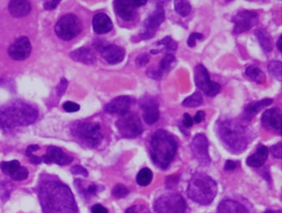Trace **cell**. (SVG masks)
Masks as SVG:
<instances>
[{
    "label": "cell",
    "instance_id": "ac0fdd59",
    "mask_svg": "<svg viewBox=\"0 0 282 213\" xmlns=\"http://www.w3.org/2000/svg\"><path fill=\"white\" fill-rule=\"evenodd\" d=\"M261 122L263 127L268 130L282 133V112L279 108L269 109L263 112Z\"/></svg>",
    "mask_w": 282,
    "mask_h": 213
},
{
    "label": "cell",
    "instance_id": "d6986e66",
    "mask_svg": "<svg viewBox=\"0 0 282 213\" xmlns=\"http://www.w3.org/2000/svg\"><path fill=\"white\" fill-rule=\"evenodd\" d=\"M132 100L128 96H119L105 105V111L108 114L122 116L129 112Z\"/></svg>",
    "mask_w": 282,
    "mask_h": 213
},
{
    "label": "cell",
    "instance_id": "e575fe53",
    "mask_svg": "<svg viewBox=\"0 0 282 213\" xmlns=\"http://www.w3.org/2000/svg\"><path fill=\"white\" fill-rule=\"evenodd\" d=\"M104 189V186L101 185H96V184H91L87 185L86 188L78 189L80 193H83V196L86 198L92 197L98 194V192Z\"/></svg>",
    "mask_w": 282,
    "mask_h": 213
},
{
    "label": "cell",
    "instance_id": "277c9868",
    "mask_svg": "<svg viewBox=\"0 0 282 213\" xmlns=\"http://www.w3.org/2000/svg\"><path fill=\"white\" fill-rule=\"evenodd\" d=\"M177 151V142L173 135L164 129L156 131L150 142V156L159 168H168Z\"/></svg>",
    "mask_w": 282,
    "mask_h": 213
},
{
    "label": "cell",
    "instance_id": "f35d334b",
    "mask_svg": "<svg viewBox=\"0 0 282 213\" xmlns=\"http://www.w3.org/2000/svg\"><path fill=\"white\" fill-rule=\"evenodd\" d=\"M203 36L202 33L194 32V33H192V34L189 36L188 40H187V45H188V46L191 47V48H193V47H194V46L196 45V40H201V39H203Z\"/></svg>",
    "mask_w": 282,
    "mask_h": 213
},
{
    "label": "cell",
    "instance_id": "ab89813d",
    "mask_svg": "<svg viewBox=\"0 0 282 213\" xmlns=\"http://www.w3.org/2000/svg\"><path fill=\"white\" fill-rule=\"evenodd\" d=\"M63 109L66 112H76L80 110V105L72 101H67L63 105Z\"/></svg>",
    "mask_w": 282,
    "mask_h": 213
},
{
    "label": "cell",
    "instance_id": "6da1fadb",
    "mask_svg": "<svg viewBox=\"0 0 282 213\" xmlns=\"http://www.w3.org/2000/svg\"><path fill=\"white\" fill-rule=\"evenodd\" d=\"M38 195L43 213H78L73 194L61 182L46 179L38 185Z\"/></svg>",
    "mask_w": 282,
    "mask_h": 213
},
{
    "label": "cell",
    "instance_id": "8d00e7d4",
    "mask_svg": "<svg viewBox=\"0 0 282 213\" xmlns=\"http://www.w3.org/2000/svg\"><path fill=\"white\" fill-rule=\"evenodd\" d=\"M112 194H113L114 197L121 199V198L126 197L127 194H129V190L125 185H115L114 188L113 189Z\"/></svg>",
    "mask_w": 282,
    "mask_h": 213
},
{
    "label": "cell",
    "instance_id": "bcb514c9",
    "mask_svg": "<svg viewBox=\"0 0 282 213\" xmlns=\"http://www.w3.org/2000/svg\"><path fill=\"white\" fill-rule=\"evenodd\" d=\"M60 1H47L43 3V7L46 10H52L56 9V7L60 4Z\"/></svg>",
    "mask_w": 282,
    "mask_h": 213
},
{
    "label": "cell",
    "instance_id": "d4e9b609",
    "mask_svg": "<svg viewBox=\"0 0 282 213\" xmlns=\"http://www.w3.org/2000/svg\"><path fill=\"white\" fill-rule=\"evenodd\" d=\"M273 99H264L260 101L253 102L247 105L244 110V119L247 121H251L253 118L259 113L263 108L271 105Z\"/></svg>",
    "mask_w": 282,
    "mask_h": 213
},
{
    "label": "cell",
    "instance_id": "f546056e",
    "mask_svg": "<svg viewBox=\"0 0 282 213\" xmlns=\"http://www.w3.org/2000/svg\"><path fill=\"white\" fill-rule=\"evenodd\" d=\"M22 166L18 161H10V162H3L0 163V169L2 172L10 176V178L16 173Z\"/></svg>",
    "mask_w": 282,
    "mask_h": 213
},
{
    "label": "cell",
    "instance_id": "836d02e7",
    "mask_svg": "<svg viewBox=\"0 0 282 213\" xmlns=\"http://www.w3.org/2000/svg\"><path fill=\"white\" fill-rule=\"evenodd\" d=\"M282 63L279 61H270L268 65V71L271 76L279 82H282Z\"/></svg>",
    "mask_w": 282,
    "mask_h": 213
},
{
    "label": "cell",
    "instance_id": "cb8c5ba5",
    "mask_svg": "<svg viewBox=\"0 0 282 213\" xmlns=\"http://www.w3.org/2000/svg\"><path fill=\"white\" fill-rule=\"evenodd\" d=\"M269 156V150L264 145H260L257 149V151L254 155L249 156L247 159V166L251 167L258 168L265 163Z\"/></svg>",
    "mask_w": 282,
    "mask_h": 213
},
{
    "label": "cell",
    "instance_id": "1f68e13d",
    "mask_svg": "<svg viewBox=\"0 0 282 213\" xmlns=\"http://www.w3.org/2000/svg\"><path fill=\"white\" fill-rule=\"evenodd\" d=\"M174 10L177 13L179 16L182 17H186L190 14L192 10V6L188 1H182V0H177L174 1Z\"/></svg>",
    "mask_w": 282,
    "mask_h": 213
},
{
    "label": "cell",
    "instance_id": "7bdbcfd3",
    "mask_svg": "<svg viewBox=\"0 0 282 213\" xmlns=\"http://www.w3.org/2000/svg\"><path fill=\"white\" fill-rule=\"evenodd\" d=\"M71 173L73 175H81L83 177H87L88 176V172L87 171L86 169L81 166H75L71 168Z\"/></svg>",
    "mask_w": 282,
    "mask_h": 213
},
{
    "label": "cell",
    "instance_id": "2e32d148",
    "mask_svg": "<svg viewBox=\"0 0 282 213\" xmlns=\"http://www.w3.org/2000/svg\"><path fill=\"white\" fill-rule=\"evenodd\" d=\"M31 52H32V45L28 38L25 37H21L16 39L9 48V54L15 61L25 60L29 57Z\"/></svg>",
    "mask_w": 282,
    "mask_h": 213
},
{
    "label": "cell",
    "instance_id": "9f6ffc18",
    "mask_svg": "<svg viewBox=\"0 0 282 213\" xmlns=\"http://www.w3.org/2000/svg\"><path fill=\"white\" fill-rule=\"evenodd\" d=\"M277 212H266L265 213H276Z\"/></svg>",
    "mask_w": 282,
    "mask_h": 213
},
{
    "label": "cell",
    "instance_id": "ffe728a7",
    "mask_svg": "<svg viewBox=\"0 0 282 213\" xmlns=\"http://www.w3.org/2000/svg\"><path fill=\"white\" fill-rule=\"evenodd\" d=\"M102 56L110 65H116L123 61L126 56V51L118 45H105L101 49Z\"/></svg>",
    "mask_w": 282,
    "mask_h": 213
},
{
    "label": "cell",
    "instance_id": "83f0119b",
    "mask_svg": "<svg viewBox=\"0 0 282 213\" xmlns=\"http://www.w3.org/2000/svg\"><path fill=\"white\" fill-rule=\"evenodd\" d=\"M255 36L264 52L269 53L273 50V41L270 33L264 29H259L255 32Z\"/></svg>",
    "mask_w": 282,
    "mask_h": 213
},
{
    "label": "cell",
    "instance_id": "ba28073f",
    "mask_svg": "<svg viewBox=\"0 0 282 213\" xmlns=\"http://www.w3.org/2000/svg\"><path fill=\"white\" fill-rule=\"evenodd\" d=\"M156 213H187V203L183 197L175 193L162 194L154 202Z\"/></svg>",
    "mask_w": 282,
    "mask_h": 213
},
{
    "label": "cell",
    "instance_id": "d590c367",
    "mask_svg": "<svg viewBox=\"0 0 282 213\" xmlns=\"http://www.w3.org/2000/svg\"><path fill=\"white\" fill-rule=\"evenodd\" d=\"M156 45L165 46V48H166L167 50L170 51H175L178 48L177 43H175V42L172 39V37H170V36H167V37H165V38H163L162 40L158 42V43L156 44Z\"/></svg>",
    "mask_w": 282,
    "mask_h": 213
},
{
    "label": "cell",
    "instance_id": "7402d4cb",
    "mask_svg": "<svg viewBox=\"0 0 282 213\" xmlns=\"http://www.w3.org/2000/svg\"><path fill=\"white\" fill-rule=\"evenodd\" d=\"M93 31L97 34H105L110 32L113 28V23L111 19L105 13H98L92 19Z\"/></svg>",
    "mask_w": 282,
    "mask_h": 213
},
{
    "label": "cell",
    "instance_id": "8992f818",
    "mask_svg": "<svg viewBox=\"0 0 282 213\" xmlns=\"http://www.w3.org/2000/svg\"><path fill=\"white\" fill-rule=\"evenodd\" d=\"M71 132L74 137L77 139L80 143L90 148H97L101 143L104 138L101 127L95 123H78L72 127Z\"/></svg>",
    "mask_w": 282,
    "mask_h": 213
},
{
    "label": "cell",
    "instance_id": "603a6c76",
    "mask_svg": "<svg viewBox=\"0 0 282 213\" xmlns=\"http://www.w3.org/2000/svg\"><path fill=\"white\" fill-rule=\"evenodd\" d=\"M10 14L15 17H24L27 16L32 10V5L25 0H12L9 3Z\"/></svg>",
    "mask_w": 282,
    "mask_h": 213
},
{
    "label": "cell",
    "instance_id": "e0dca14e",
    "mask_svg": "<svg viewBox=\"0 0 282 213\" xmlns=\"http://www.w3.org/2000/svg\"><path fill=\"white\" fill-rule=\"evenodd\" d=\"M42 162L46 164L55 163L57 165H69L73 162V157L67 155L61 150V148L56 146H49L47 149L46 155L42 156Z\"/></svg>",
    "mask_w": 282,
    "mask_h": 213
},
{
    "label": "cell",
    "instance_id": "4dcf8cb0",
    "mask_svg": "<svg viewBox=\"0 0 282 213\" xmlns=\"http://www.w3.org/2000/svg\"><path fill=\"white\" fill-rule=\"evenodd\" d=\"M152 172L149 168H143L140 170L136 175V183L140 186H148L152 182Z\"/></svg>",
    "mask_w": 282,
    "mask_h": 213
},
{
    "label": "cell",
    "instance_id": "f6af8a7d",
    "mask_svg": "<svg viewBox=\"0 0 282 213\" xmlns=\"http://www.w3.org/2000/svg\"><path fill=\"white\" fill-rule=\"evenodd\" d=\"M67 83L66 80L65 79V78H62L61 81V83L59 84V86H58L57 89H56V91H57V95L59 97H61V96L63 95L65 91V89H66Z\"/></svg>",
    "mask_w": 282,
    "mask_h": 213
},
{
    "label": "cell",
    "instance_id": "f907efd6",
    "mask_svg": "<svg viewBox=\"0 0 282 213\" xmlns=\"http://www.w3.org/2000/svg\"><path fill=\"white\" fill-rule=\"evenodd\" d=\"M38 150H39V146H38V145H37V144H32V145L27 147L26 151H25V155H26V156L28 157L29 156L32 155L33 152L38 151Z\"/></svg>",
    "mask_w": 282,
    "mask_h": 213
},
{
    "label": "cell",
    "instance_id": "5b68a950",
    "mask_svg": "<svg viewBox=\"0 0 282 213\" xmlns=\"http://www.w3.org/2000/svg\"><path fill=\"white\" fill-rule=\"evenodd\" d=\"M217 184L209 176L197 172L191 178L187 195L192 201L200 205H209L213 202L217 194Z\"/></svg>",
    "mask_w": 282,
    "mask_h": 213
},
{
    "label": "cell",
    "instance_id": "3957f363",
    "mask_svg": "<svg viewBox=\"0 0 282 213\" xmlns=\"http://www.w3.org/2000/svg\"><path fill=\"white\" fill-rule=\"evenodd\" d=\"M38 117V110L22 100L10 102L0 108V125L4 128L29 126L35 122Z\"/></svg>",
    "mask_w": 282,
    "mask_h": 213
},
{
    "label": "cell",
    "instance_id": "816d5d0a",
    "mask_svg": "<svg viewBox=\"0 0 282 213\" xmlns=\"http://www.w3.org/2000/svg\"><path fill=\"white\" fill-rule=\"evenodd\" d=\"M204 118H205V113L203 111H199V112H196V116L194 118V121L196 123H200Z\"/></svg>",
    "mask_w": 282,
    "mask_h": 213
},
{
    "label": "cell",
    "instance_id": "4fadbf2b",
    "mask_svg": "<svg viewBox=\"0 0 282 213\" xmlns=\"http://www.w3.org/2000/svg\"><path fill=\"white\" fill-rule=\"evenodd\" d=\"M258 21L259 15L257 13L251 10H240L232 17V22L234 24L233 32L236 34L247 32L257 24Z\"/></svg>",
    "mask_w": 282,
    "mask_h": 213
},
{
    "label": "cell",
    "instance_id": "b9f144b4",
    "mask_svg": "<svg viewBox=\"0 0 282 213\" xmlns=\"http://www.w3.org/2000/svg\"><path fill=\"white\" fill-rule=\"evenodd\" d=\"M272 156L276 159H282V142L273 145L270 149Z\"/></svg>",
    "mask_w": 282,
    "mask_h": 213
},
{
    "label": "cell",
    "instance_id": "30bf717a",
    "mask_svg": "<svg viewBox=\"0 0 282 213\" xmlns=\"http://www.w3.org/2000/svg\"><path fill=\"white\" fill-rule=\"evenodd\" d=\"M165 8L161 2H159L156 5L155 9L152 10L151 14L147 17L143 24V27L140 32V38L144 40L151 39L155 36L157 30L162 23L165 22Z\"/></svg>",
    "mask_w": 282,
    "mask_h": 213
},
{
    "label": "cell",
    "instance_id": "44dd1931",
    "mask_svg": "<svg viewBox=\"0 0 282 213\" xmlns=\"http://www.w3.org/2000/svg\"><path fill=\"white\" fill-rule=\"evenodd\" d=\"M175 63H176V59L174 55L172 54H166L162 59L159 68L149 69L148 71V75L155 79L161 78L165 73H168L169 71H171L174 68Z\"/></svg>",
    "mask_w": 282,
    "mask_h": 213
},
{
    "label": "cell",
    "instance_id": "681fc988",
    "mask_svg": "<svg viewBox=\"0 0 282 213\" xmlns=\"http://www.w3.org/2000/svg\"><path fill=\"white\" fill-rule=\"evenodd\" d=\"M224 168H225V171L231 172V171H233V170L237 168V164H236V163L233 162V161L228 160V161H226Z\"/></svg>",
    "mask_w": 282,
    "mask_h": 213
},
{
    "label": "cell",
    "instance_id": "f5cc1de1",
    "mask_svg": "<svg viewBox=\"0 0 282 213\" xmlns=\"http://www.w3.org/2000/svg\"><path fill=\"white\" fill-rule=\"evenodd\" d=\"M29 159H30V162L32 163V164H35V165H38V164H40V163H43L42 162L41 157L39 156H34L33 154L31 155V156H28Z\"/></svg>",
    "mask_w": 282,
    "mask_h": 213
},
{
    "label": "cell",
    "instance_id": "11a10c76",
    "mask_svg": "<svg viewBox=\"0 0 282 213\" xmlns=\"http://www.w3.org/2000/svg\"><path fill=\"white\" fill-rule=\"evenodd\" d=\"M160 51L159 50H152L151 51V54H159Z\"/></svg>",
    "mask_w": 282,
    "mask_h": 213
},
{
    "label": "cell",
    "instance_id": "5bb4252c",
    "mask_svg": "<svg viewBox=\"0 0 282 213\" xmlns=\"http://www.w3.org/2000/svg\"><path fill=\"white\" fill-rule=\"evenodd\" d=\"M147 1L136 0H117L114 1V9L118 16L125 22H130L136 16V10L146 4Z\"/></svg>",
    "mask_w": 282,
    "mask_h": 213
},
{
    "label": "cell",
    "instance_id": "f1b7e54d",
    "mask_svg": "<svg viewBox=\"0 0 282 213\" xmlns=\"http://www.w3.org/2000/svg\"><path fill=\"white\" fill-rule=\"evenodd\" d=\"M246 76L249 79L254 81L256 83H260V84L264 83L266 80L265 75L263 71L260 70L259 67H254V66H249V67H247Z\"/></svg>",
    "mask_w": 282,
    "mask_h": 213
},
{
    "label": "cell",
    "instance_id": "4316f807",
    "mask_svg": "<svg viewBox=\"0 0 282 213\" xmlns=\"http://www.w3.org/2000/svg\"><path fill=\"white\" fill-rule=\"evenodd\" d=\"M218 213H249L243 205L232 200H225L221 201L218 207Z\"/></svg>",
    "mask_w": 282,
    "mask_h": 213
},
{
    "label": "cell",
    "instance_id": "52a82bcc",
    "mask_svg": "<svg viewBox=\"0 0 282 213\" xmlns=\"http://www.w3.org/2000/svg\"><path fill=\"white\" fill-rule=\"evenodd\" d=\"M83 30V24L73 14H66L58 21L54 31L56 35L63 40L70 41L79 35Z\"/></svg>",
    "mask_w": 282,
    "mask_h": 213
},
{
    "label": "cell",
    "instance_id": "8fae6325",
    "mask_svg": "<svg viewBox=\"0 0 282 213\" xmlns=\"http://www.w3.org/2000/svg\"><path fill=\"white\" fill-rule=\"evenodd\" d=\"M194 80L196 87L209 97L216 96L221 90L219 83L210 80L209 72L203 65H198L194 68Z\"/></svg>",
    "mask_w": 282,
    "mask_h": 213
},
{
    "label": "cell",
    "instance_id": "7dc6e473",
    "mask_svg": "<svg viewBox=\"0 0 282 213\" xmlns=\"http://www.w3.org/2000/svg\"><path fill=\"white\" fill-rule=\"evenodd\" d=\"M92 213H108V210L100 204H96L91 209Z\"/></svg>",
    "mask_w": 282,
    "mask_h": 213
},
{
    "label": "cell",
    "instance_id": "d6a6232c",
    "mask_svg": "<svg viewBox=\"0 0 282 213\" xmlns=\"http://www.w3.org/2000/svg\"><path fill=\"white\" fill-rule=\"evenodd\" d=\"M203 104V96L199 92H195L194 95L187 97L182 102L185 107H197Z\"/></svg>",
    "mask_w": 282,
    "mask_h": 213
},
{
    "label": "cell",
    "instance_id": "db71d44e",
    "mask_svg": "<svg viewBox=\"0 0 282 213\" xmlns=\"http://www.w3.org/2000/svg\"><path fill=\"white\" fill-rule=\"evenodd\" d=\"M282 36H280L279 39L277 41V48L280 52H282Z\"/></svg>",
    "mask_w": 282,
    "mask_h": 213
},
{
    "label": "cell",
    "instance_id": "9a60e30c",
    "mask_svg": "<svg viewBox=\"0 0 282 213\" xmlns=\"http://www.w3.org/2000/svg\"><path fill=\"white\" fill-rule=\"evenodd\" d=\"M143 111V120L147 124L152 125L159 120V102L151 95H143L139 100Z\"/></svg>",
    "mask_w": 282,
    "mask_h": 213
},
{
    "label": "cell",
    "instance_id": "484cf974",
    "mask_svg": "<svg viewBox=\"0 0 282 213\" xmlns=\"http://www.w3.org/2000/svg\"><path fill=\"white\" fill-rule=\"evenodd\" d=\"M70 57L75 61L86 65H92L96 61L95 55L92 51L87 48H80L72 51L70 53Z\"/></svg>",
    "mask_w": 282,
    "mask_h": 213
},
{
    "label": "cell",
    "instance_id": "7c38bea8",
    "mask_svg": "<svg viewBox=\"0 0 282 213\" xmlns=\"http://www.w3.org/2000/svg\"><path fill=\"white\" fill-rule=\"evenodd\" d=\"M191 149L194 157L203 166H208L211 163L209 153V141L203 134H196L191 143Z\"/></svg>",
    "mask_w": 282,
    "mask_h": 213
},
{
    "label": "cell",
    "instance_id": "ee69618b",
    "mask_svg": "<svg viewBox=\"0 0 282 213\" xmlns=\"http://www.w3.org/2000/svg\"><path fill=\"white\" fill-rule=\"evenodd\" d=\"M149 60L150 58H149V54L144 53V54H140L139 56L136 58V64L138 67H144L149 63Z\"/></svg>",
    "mask_w": 282,
    "mask_h": 213
},
{
    "label": "cell",
    "instance_id": "7a4b0ae2",
    "mask_svg": "<svg viewBox=\"0 0 282 213\" xmlns=\"http://www.w3.org/2000/svg\"><path fill=\"white\" fill-rule=\"evenodd\" d=\"M216 131L224 146L233 154L243 152L252 138L250 129L237 119L219 120Z\"/></svg>",
    "mask_w": 282,
    "mask_h": 213
},
{
    "label": "cell",
    "instance_id": "9c48e42d",
    "mask_svg": "<svg viewBox=\"0 0 282 213\" xmlns=\"http://www.w3.org/2000/svg\"><path fill=\"white\" fill-rule=\"evenodd\" d=\"M116 127L121 137L126 139H135L143 132L142 121L134 112H127L121 116L116 122Z\"/></svg>",
    "mask_w": 282,
    "mask_h": 213
},
{
    "label": "cell",
    "instance_id": "60d3db41",
    "mask_svg": "<svg viewBox=\"0 0 282 213\" xmlns=\"http://www.w3.org/2000/svg\"><path fill=\"white\" fill-rule=\"evenodd\" d=\"M125 213H150L149 209L144 206H132L128 208Z\"/></svg>",
    "mask_w": 282,
    "mask_h": 213
},
{
    "label": "cell",
    "instance_id": "c3c4849f",
    "mask_svg": "<svg viewBox=\"0 0 282 213\" xmlns=\"http://www.w3.org/2000/svg\"><path fill=\"white\" fill-rule=\"evenodd\" d=\"M183 125L187 128L193 127V125H194V120H193V118H191L190 115L188 114V113H185L184 114Z\"/></svg>",
    "mask_w": 282,
    "mask_h": 213
},
{
    "label": "cell",
    "instance_id": "74e56055",
    "mask_svg": "<svg viewBox=\"0 0 282 213\" xmlns=\"http://www.w3.org/2000/svg\"><path fill=\"white\" fill-rule=\"evenodd\" d=\"M28 170L24 166H21L19 170L11 177V178L15 181H23L28 178Z\"/></svg>",
    "mask_w": 282,
    "mask_h": 213
}]
</instances>
